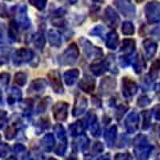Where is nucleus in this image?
<instances>
[{
	"label": "nucleus",
	"mask_w": 160,
	"mask_h": 160,
	"mask_svg": "<svg viewBox=\"0 0 160 160\" xmlns=\"http://www.w3.org/2000/svg\"><path fill=\"white\" fill-rule=\"evenodd\" d=\"M147 19L151 23H155L160 20V5L157 2H148L145 7Z\"/></svg>",
	"instance_id": "f257e3e1"
},
{
	"label": "nucleus",
	"mask_w": 160,
	"mask_h": 160,
	"mask_svg": "<svg viewBox=\"0 0 160 160\" xmlns=\"http://www.w3.org/2000/svg\"><path fill=\"white\" fill-rule=\"evenodd\" d=\"M115 5L122 15L126 17H134L135 8L131 0H115Z\"/></svg>",
	"instance_id": "f03ea898"
},
{
	"label": "nucleus",
	"mask_w": 160,
	"mask_h": 160,
	"mask_svg": "<svg viewBox=\"0 0 160 160\" xmlns=\"http://www.w3.org/2000/svg\"><path fill=\"white\" fill-rule=\"evenodd\" d=\"M78 54H79V51H78V47L75 44H71L61 56V62L63 64L73 63L78 58Z\"/></svg>",
	"instance_id": "7ed1b4c3"
},
{
	"label": "nucleus",
	"mask_w": 160,
	"mask_h": 160,
	"mask_svg": "<svg viewBox=\"0 0 160 160\" xmlns=\"http://www.w3.org/2000/svg\"><path fill=\"white\" fill-rule=\"evenodd\" d=\"M68 104L64 102H58L53 108L54 117L55 119L59 121H64L68 117Z\"/></svg>",
	"instance_id": "20e7f679"
},
{
	"label": "nucleus",
	"mask_w": 160,
	"mask_h": 160,
	"mask_svg": "<svg viewBox=\"0 0 160 160\" xmlns=\"http://www.w3.org/2000/svg\"><path fill=\"white\" fill-rule=\"evenodd\" d=\"M48 76L49 78V81L51 82V86H52L53 89L55 90L58 94L62 93L63 91V88H62V82H61V78H60V75L58 71H50Z\"/></svg>",
	"instance_id": "39448f33"
},
{
	"label": "nucleus",
	"mask_w": 160,
	"mask_h": 160,
	"mask_svg": "<svg viewBox=\"0 0 160 160\" xmlns=\"http://www.w3.org/2000/svg\"><path fill=\"white\" fill-rule=\"evenodd\" d=\"M119 17L114 9L108 7L105 11V21L111 28H116L119 22Z\"/></svg>",
	"instance_id": "423d86ee"
},
{
	"label": "nucleus",
	"mask_w": 160,
	"mask_h": 160,
	"mask_svg": "<svg viewBox=\"0 0 160 160\" xmlns=\"http://www.w3.org/2000/svg\"><path fill=\"white\" fill-rule=\"evenodd\" d=\"M138 90V86L133 80L126 78H123L122 81V91H123V95L127 97L134 95L137 92Z\"/></svg>",
	"instance_id": "0eeeda50"
},
{
	"label": "nucleus",
	"mask_w": 160,
	"mask_h": 160,
	"mask_svg": "<svg viewBox=\"0 0 160 160\" xmlns=\"http://www.w3.org/2000/svg\"><path fill=\"white\" fill-rule=\"evenodd\" d=\"M34 56L32 51L28 49H22L17 51L15 55V62L16 63H22L24 62H28L30 61Z\"/></svg>",
	"instance_id": "6e6552de"
},
{
	"label": "nucleus",
	"mask_w": 160,
	"mask_h": 160,
	"mask_svg": "<svg viewBox=\"0 0 160 160\" xmlns=\"http://www.w3.org/2000/svg\"><path fill=\"white\" fill-rule=\"evenodd\" d=\"M87 105H88V101L85 97L80 95H78V97L76 98V101H75V108L73 109V115L77 116V115L82 114L87 108Z\"/></svg>",
	"instance_id": "1a4fd4ad"
},
{
	"label": "nucleus",
	"mask_w": 160,
	"mask_h": 160,
	"mask_svg": "<svg viewBox=\"0 0 160 160\" xmlns=\"http://www.w3.org/2000/svg\"><path fill=\"white\" fill-rule=\"evenodd\" d=\"M79 88L86 92H92L95 89V80L90 76H84V78L80 81Z\"/></svg>",
	"instance_id": "9d476101"
},
{
	"label": "nucleus",
	"mask_w": 160,
	"mask_h": 160,
	"mask_svg": "<svg viewBox=\"0 0 160 160\" xmlns=\"http://www.w3.org/2000/svg\"><path fill=\"white\" fill-rule=\"evenodd\" d=\"M138 118L135 113H132L126 119V127L129 132H135L138 128Z\"/></svg>",
	"instance_id": "9b49d317"
},
{
	"label": "nucleus",
	"mask_w": 160,
	"mask_h": 160,
	"mask_svg": "<svg viewBox=\"0 0 160 160\" xmlns=\"http://www.w3.org/2000/svg\"><path fill=\"white\" fill-rule=\"evenodd\" d=\"M143 46L145 48L146 54H147V56L148 58H151L154 55H155V52L157 51V48H158V45H157L156 42H153L151 40H146L145 42H143Z\"/></svg>",
	"instance_id": "f8f14e48"
},
{
	"label": "nucleus",
	"mask_w": 160,
	"mask_h": 160,
	"mask_svg": "<svg viewBox=\"0 0 160 160\" xmlns=\"http://www.w3.org/2000/svg\"><path fill=\"white\" fill-rule=\"evenodd\" d=\"M108 64L106 62H95L91 66V70L96 75H102L108 69Z\"/></svg>",
	"instance_id": "ddd939ff"
},
{
	"label": "nucleus",
	"mask_w": 160,
	"mask_h": 160,
	"mask_svg": "<svg viewBox=\"0 0 160 160\" xmlns=\"http://www.w3.org/2000/svg\"><path fill=\"white\" fill-rule=\"evenodd\" d=\"M115 87V81L113 78L107 77L103 78L101 82V91L103 93H108L111 91H112Z\"/></svg>",
	"instance_id": "4468645a"
},
{
	"label": "nucleus",
	"mask_w": 160,
	"mask_h": 160,
	"mask_svg": "<svg viewBox=\"0 0 160 160\" xmlns=\"http://www.w3.org/2000/svg\"><path fill=\"white\" fill-rule=\"evenodd\" d=\"M118 43V37L115 31H111L107 36L106 45L110 49H115Z\"/></svg>",
	"instance_id": "2eb2a0df"
},
{
	"label": "nucleus",
	"mask_w": 160,
	"mask_h": 160,
	"mask_svg": "<svg viewBox=\"0 0 160 160\" xmlns=\"http://www.w3.org/2000/svg\"><path fill=\"white\" fill-rule=\"evenodd\" d=\"M78 74H79V72L76 69L69 70V71H66L65 75H64L66 83L68 85H72L75 82V80L78 78Z\"/></svg>",
	"instance_id": "dca6fc26"
},
{
	"label": "nucleus",
	"mask_w": 160,
	"mask_h": 160,
	"mask_svg": "<svg viewBox=\"0 0 160 160\" xmlns=\"http://www.w3.org/2000/svg\"><path fill=\"white\" fill-rule=\"evenodd\" d=\"M135 40L126 39L123 40V42H122L121 50H122V51H123V53L126 54V55H130L131 53H132L133 51H135Z\"/></svg>",
	"instance_id": "f3484780"
},
{
	"label": "nucleus",
	"mask_w": 160,
	"mask_h": 160,
	"mask_svg": "<svg viewBox=\"0 0 160 160\" xmlns=\"http://www.w3.org/2000/svg\"><path fill=\"white\" fill-rule=\"evenodd\" d=\"M49 41L50 43L54 47H58L61 44V38L60 35L55 31H50L49 32Z\"/></svg>",
	"instance_id": "a211bd4d"
},
{
	"label": "nucleus",
	"mask_w": 160,
	"mask_h": 160,
	"mask_svg": "<svg viewBox=\"0 0 160 160\" xmlns=\"http://www.w3.org/2000/svg\"><path fill=\"white\" fill-rule=\"evenodd\" d=\"M160 68L159 60H155L151 65V70H150V76L152 80H155L158 76V73Z\"/></svg>",
	"instance_id": "6ab92c4d"
},
{
	"label": "nucleus",
	"mask_w": 160,
	"mask_h": 160,
	"mask_svg": "<svg viewBox=\"0 0 160 160\" xmlns=\"http://www.w3.org/2000/svg\"><path fill=\"white\" fill-rule=\"evenodd\" d=\"M46 82L44 79H36L33 81L31 85V89L34 91H42L46 87Z\"/></svg>",
	"instance_id": "aec40b11"
},
{
	"label": "nucleus",
	"mask_w": 160,
	"mask_h": 160,
	"mask_svg": "<svg viewBox=\"0 0 160 160\" xmlns=\"http://www.w3.org/2000/svg\"><path fill=\"white\" fill-rule=\"evenodd\" d=\"M34 42L35 46L38 49H42L45 45V38L41 33H38L34 37Z\"/></svg>",
	"instance_id": "412c9836"
},
{
	"label": "nucleus",
	"mask_w": 160,
	"mask_h": 160,
	"mask_svg": "<svg viewBox=\"0 0 160 160\" xmlns=\"http://www.w3.org/2000/svg\"><path fill=\"white\" fill-rule=\"evenodd\" d=\"M9 35L14 40L18 38V25L15 21H11L9 25Z\"/></svg>",
	"instance_id": "4be33fe9"
},
{
	"label": "nucleus",
	"mask_w": 160,
	"mask_h": 160,
	"mask_svg": "<svg viewBox=\"0 0 160 160\" xmlns=\"http://www.w3.org/2000/svg\"><path fill=\"white\" fill-rule=\"evenodd\" d=\"M19 15L20 22H21L22 25L23 26L24 28H28V26L30 25V21L28 18V15H27V11H26L25 7L23 8H22L20 9Z\"/></svg>",
	"instance_id": "5701e85b"
},
{
	"label": "nucleus",
	"mask_w": 160,
	"mask_h": 160,
	"mask_svg": "<svg viewBox=\"0 0 160 160\" xmlns=\"http://www.w3.org/2000/svg\"><path fill=\"white\" fill-rule=\"evenodd\" d=\"M10 51L7 48H0V64H5L9 59Z\"/></svg>",
	"instance_id": "b1692460"
},
{
	"label": "nucleus",
	"mask_w": 160,
	"mask_h": 160,
	"mask_svg": "<svg viewBox=\"0 0 160 160\" xmlns=\"http://www.w3.org/2000/svg\"><path fill=\"white\" fill-rule=\"evenodd\" d=\"M122 28V33L124 35H133L135 32V28L131 22H124Z\"/></svg>",
	"instance_id": "393cba45"
},
{
	"label": "nucleus",
	"mask_w": 160,
	"mask_h": 160,
	"mask_svg": "<svg viewBox=\"0 0 160 160\" xmlns=\"http://www.w3.org/2000/svg\"><path fill=\"white\" fill-rule=\"evenodd\" d=\"M116 128L114 126L106 132L105 138L108 142H110V140H111V142H114V140L115 139V137H116Z\"/></svg>",
	"instance_id": "a878e982"
},
{
	"label": "nucleus",
	"mask_w": 160,
	"mask_h": 160,
	"mask_svg": "<svg viewBox=\"0 0 160 160\" xmlns=\"http://www.w3.org/2000/svg\"><path fill=\"white\" fill-rule=\"evenodd\" d=\"M135 71L137 73H139L145 68V63H144V60L142 58V55H138L136 58V61H135Z\"/></svg>",
	"instance_id": "bb28decb"
},
{
	"label": "nucleus",
	"mask_w": 160,
	"mask_h": 160,
	"mask_svg": "<svg viewBox=\"0 0 160 160\" xmlns=\"http://www.w3.org/2000/svg\"><path fill=\"white\" fill-rule=\"evenodd\" d=\"M27 82V75L22 72H18L15 76V83L22 86Z\"/></svg>",
	"instance_id": "cd10ccee"
},
{
	"label": "nucleus",
	"mask_w": 160,
	"mask_h": 160,
	"mask_svg": "<svg viewBox=\"0 0 160 160\" xmlns=\"http://www.w3.org/2000/svg\"><path fill=\"white\" fill-rule=\"evenodd\" d=\"M48 0H29L30 3L33 5L35 8L39 11H42L45 8L46 4H47Z\"/></svg>",
	"instance_id": "c85d7f7f"
},
{
	"label": "nucleus",
	"mask_w": 160,
	"mask_h": 160,
	"mask_svg": "<svg viewBox=\"0 0 160 160\" xmlns=\"http://www.w3.org/2000/svg\"><path fill=\"white\" fill-rule=\"evenodd\" d=\"M71 131L74 135H80L82 131V125L81 124V122H76L71 126Z\"/></svg>",
	"instance_id": "c756f323"
},
{
	"label": "nucleus",
	"mask_w": 160,
	"mask_h": 160,
	"mask_svg": "<svg viewBox=\"0 0 160 160\" xmlns=\"http://www.w3.org/2000/svg\"><path fill=\"white\" fill-rule=\"evenodd\" d=\"M15 135H16V128L14 127V126L9 127L8 129L7 130V132H6V137H7V138L11 139V138L15 136Z\"/></svg>",
	"instance_id": "7c9ffc66"
},
{
	"label": "nucleus",
	"mask_w": 160,
	"mask_h": 160,
	"mask_svg": "<svg viewBox=\"0 0 160 160\" xmlns=\"http://www.w3.org/2000/svg\"><path fill=\"white\" fill-rule=\"evenodd\" d=\"M144 119H143V128H148L149 127L150 122H151V114L148 111H145L143 113Z\"/></svg>",
	"instance_id": "2f4dec72"
},
{
	"label": "nucleus",
	"mask_w": 160,
	"mask_h": 160,
	"mask_svg": "<svg viewBox=\"0 0 160 160\" xmlns=\"http://www.w3.org/2000/svg\"><path fill=\"white\" fill-rule=\"evenodd\" d=\"M8 15V9L5 4L0 3V16L2 18H6Z\"/></svg>",
	"instance_id": "473e14b6"
},
{
	"label": "nucleus",
	"mask_w": 160,
	"mask_h": 160,
	"mask_svg": "<svg viewBox=\"0 0 160 160\" xmlns=\"http://www.w3.org/2000/svg\"><path fill=\"white\" fill-rule=\"evenodd\" d=\"M138 103L140 107H145L146 105H148L150 103V99L147 96H142L138 99Z\"/></svg>",
	"instance_id": "72a5a7b5"
},
{
	"label": "nucleus",
	"mask_w": 160,
	"mask_h": 160,
	"mask_svg": "<svg viewBox=\"0 0 160 160\" xmlns=\"http://www.w3.org/2000/svg\"><path fill=\"white\" fill-rule=\"evenodd\" d=\"M7 118H6V112L5 111H2L0 113V129L3 128V126L5 125Z\"/></svg>",
	"instance_id": "f704fd0d"
},
{
	"label": "nucleus",
	"mask_w": 160,
	"mask_h": 160,
	"mask_svg": "<svg viewBox=\"0 0 160 160\" xmlns=\"http://www.w3.org/2000/svg\"><path fill=\"white\" fill-rule=\"evenodd\" d=\"M9 75H8L7 73H2V75H0V81L5 84H7L9 82Z\"/></svg>",
	"instance_id": "c9c22d12"
},
{
	"label": "nucleus",
	"mask_w": 160,
	"mask_h": 160,
	"mask_svg": "<svg viewBox=\"0 0 160 160\" xmlns=\"http://www.w3.org/2000/svg\"><path fill=\"white\" fill-rule=\"evenodd\" d=\"M151 34H152V35H154L157 39L160 40V26H158V27H157V28H155V29L153 30V31H151Z\"/></svg>",
	"instance_id": "e433bc0d"
},
{
	"label": "nucleus",
	"mask_w": 160,
	"mask_h": 160,
	"mask_svg": "<svg viewBox=\"0 0 160 160\" xmlns=\"http://www.w3.org/2000/svg\"><path fill=\"white\" fill-rule=\"evenodd\" d=\"M47 98H44V100H42V102H40L39 105H38V111H40V112H42V111H43L44 110L46 109V108H47V104H48V102H47Z\"/></svg>",
	"instance_id": "4c0bfd02"
},
{
	"label": "nucleus",
	"mask_w": 160,
	"mask_h": 160,
	"mask_svg": "<svg viewBox=\"0 0 160 160\" xmlns=\"http://www.w3.org/2000/svg\"><path fill=\"white\" fill-rule=\"evenodd\" d=\"M153 131H154V133H155L156 138H160V124H156L153 129Z\"/></svg>",
	"instance_id": "58836bf2"
},
{
	"label": "nucleus",
	"mask_w": 160,
	"mask_h": 160,
	"mask_svg": "<svg viewBox=\"0 0 160 160\" xmlns=\"http://www.w3.org/2000/svg\"><path fill=\"white\" fill-rule=\"evenodd\" d=\"M154 113H155V116L156 119L160 120V105L156 106L154 108Z\"/></svg>",
	"instance_id": "ea45409f"
},
{
	"label": "nucleus",
	"mask_w": 160,
	"mask_h": 160,
	"mask_svg": "<svg viewBox=\"0 0 160 160\" xmlns=\"http://www.w3.org/2000/svg\"><path fill=\"white\" fill-rule=\"evenodd\" d=\"M135 1H136L137 2H142L143 0H135Z\"/></svg>",
	"instance_id": "a19ab883"
},
{
	"label": "nucleus",
	"mask_w": 160,
	"mask_h": 160,
	"mask_svg": "<svg viewBox=\"0 0 160 160\" xmlns=\"http://www.w3.org/2000/svg\"><path fill=\"white\" fill-rule=\"evenodd\" d=\"M2 103V98H1V97H0V104Z\"/></svg>",
	"instance_id": "79ce46f5"
}]
</instances>
